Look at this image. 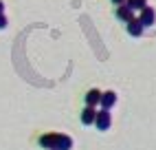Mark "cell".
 Here are the masks:
<instances>
[{
    "label": "cell",
    "instance_id": "2",
    "mask_svg": "<svg viewBox=\"0 0 156 150\" xmlns=\"http://www.w3.org/2000/svg\"><path fill=\"white\" fill-rule=\"evenodd\" d=\"M110 124H112V117H110V111H97V117H95V126L99 128V130L103 133V130H108L110 128Z\"/></svg>",
    "mask_w": 156,
    "mask_h": 150
},
{
    "label": "cell",
    "instance_id": "10",
    "mask_svg": "<svg viewBox=\"0 0 156 150\" xmlns=\"http://www.w3.org/2000/svg\"><path fill=\"white\" fill-rule=\"evenodd\" d=\"M7 24H9V20H7V16L2 13V16H0V31H2V29H7Z\"/></svg>",
    "mask_w": 156,
    "mask_h": 150
},
{
    "label": "cell",
    "instance_id": "6",
    "mask_svg": "<svg viewBox=\"0 0 156 150\" xmlns=\"http://www.w3.org/2000/svg\"><path fill=\"white\" fill-rule=\"evenodd\" d=\"M143 31H145V27L139 22V18H132L130 22H128V33H130L132 38H141Z\"/></svg>",
    "mask_w": 156,
    "mask_h": 150
},
{
    "label": "cell",
    "instance_id": "7",
    "mask_svg": "<svg viewBox=\"0 0 156 150\" xmlns=\"http://www.w3.org/2000/svg\"><path fill=\"white\" fill-rule=\"evenodd\" d=\"M114 13H117V18L119 20H123V22H130V20L134 18V11H132V9L128 7V5H121V7H117V11H114Z\"/></svg>",
    "mask_w": 156,
    "mask_h": 150
},
{
    "label": "cell",
    "instance_id": "11",
    "mask_svg": "<svg viewBox=\"0 0 156 150\" xmlns=\"http://www.w3.org/2000/svg\"><path fill=\"white\" fill-rule=\"evenodd\" d=\"M112 2H114V5H117V7H121V5H126V2H128V0H112Z\"/></svg>",
    "mask_w": 156,
    "mask_h": 150
},
{
    "label": "cell",
    "instance_id": "1",
    "mask_svg": "<svg viewBox=\"0 0 156 150\" xmlns=\"http://www.w3.org/2000/svg\"><path fill=\"white\" fill-rule=\"evenodd\" d=\"M37 144L44 150H73V139L64 133H44L40 135Z\"/></svg>",
    "mask_w": 156,
    "mask_h": 150
},
{
    "label": "cell",
    "instance_id": "4",
    "mask_svg": "<svg viewBox=\"0 0 156 150\" xmlns=\"http://www.w3.org/2000/svg\"><path fill=\"white\" fill-rule=\"evenodd\" d=\"M99 104H101V91H99V88H90V91L86 93V106L97 108Z\"/></svg>",
    "mask_w": 156,
    "mask_h": 150
},
{
    "label": "cell",
    "instance_id": "9",
    "mask_svg": "<svg viewBox=\"0 0 156 150\" xmlns=\"http://www.w3.org/2000/svg\"><path fill=\"white\" fill-rule=\"evenodd\" d=\"M126 5L132 9V11H143V9L147 7V0H128Z\"/></svg>",
    "mask_w": 156,
    "mask_h": 150
},
{
    "label": "cell",
    "instance_id": "12",
    "mask_svg": "<svg viewBox=\"0 0 156 150\" xmlns=\"http://www.w3.org/2000/svg\"><path fill=\"white\" fill-rule=\"evenodd\" d=\"M2 13H5V2L0 0V16H2Z\"/></svg>",
    "mask_w": 156,
    "mask_h": 150
},
{
    "label": "cell",
    "instance_id": "3",
    "mask_svg": "<svg viewBox=\"0 0 156 150\" xmlns=\"http://www.w3.org/2000/svg\"><path fill=\"white\" fill-rule=\"evenodd\" d=\"M139 22H141L143 27H152V24L156 22V13H154V9H152V7H145L143 11H141Z\"/></svg>",
    "mask_w": 156,
    "mask_h": 150
},
{
    "label": "cell",
    "instance_id": "8",
    "mask_svg": "<svg viewBox=\"0 0 156 150\" xmlns=\"http://www.w3.org/2000/svg\"><path fill=\"white\" fill-rule=\"evenodd\" d=\"M95 117H97V108H90V106H86V108L81 111V124H84V126L95 124Z\"/></svg>",
    "mask_w": 156,
    "mask_h": 150
},
{
    "label": "cell",
    "instance_id": "5",
    "mask_svg": "<svg viewBox=\"0 0 156 150\" xmlns=\"http://www.w3.org/2000/svg\"><path fill=\"white\" fill-rule=\"evenodd\" d=\"M114 104H117V93H114V91L101 93V108H103V111H110Z\"/></svg>",
    "mask_w": 156,
    "mask_h": 150
}]
</instances>
